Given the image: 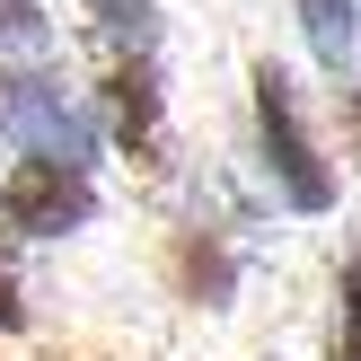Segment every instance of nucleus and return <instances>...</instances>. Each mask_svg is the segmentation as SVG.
<instances>
[{
  "instance_id": "f257e3e1",
  "label": "nucleus",
  "mask_w": 361,
  "mask_h": 361,
  "mask_svg": "<svg viewBox=\"0 0 361 361\" xmlns=\"http://www.w3.org/2000/svg\"><path fill=\"white\" fill-rule=\"evenodd\" d=\"M247 88H256V150H264L274 194L291 212H335V168H326V150H317L309 115H300V80L282 62H256Z\"/></svg>"
},
{
  "instance_id": "39448f33",
  "label": "nucleus",
  "mask_w": 361,
  "mask_h": 361,
  "mask_svg": "<svg viewBox=\"0 0 361 361\" xmlns=\"http://www.w3.org/2000/svg\"><path fill=\"white\" fill-rule=\"evenodd\" d=\"M106 123H115L133 150H159V71L150 62H123L106 80Z\"/></svg>"
},
{
  "instance_id": "1a4fd4ad",
  "label": "nucleus",
  "mask_w": 361,
  "mask_h": 361,
  "mask_svg": "<svg viewBox=\"0 0 361 361\" xmlns=\"http://www.w3.org/2000/svg\"><path fill=\"white\" fill-rule=\"evenodd\" d=\"M0 326H27V300H18V274H9V247H0Z\"/></svg>"
},
{
  "instance_id": "0eeeda50",
  "label": "nucleus",
  "mask_w": 361,
  "mask_h": 361,
  "mask_svg": "<svg viewBox=\"0 0 361 361\" xmlns=\"http://www.w3.org/2000/svg\"><path fill=\"white\" fill-rule=\"evenodd\" d=\"M326 361H361V264L335 274V335H326Z\"/></svg>"
},
{
  "instance_id": "7ed1b4c3",
  "label": "nucleus",
  "mask_w": 361,
  "mask_h": 361,
  "mask_svg": "<svg viewBox=\"0 0 361 361\" xmlns=\"http://www.w3.org/2000/svg\"><path fill=\"white\" fill-rule=\"evenodd\" d=\"M0 221L18 229V238H71V229L97 221V185L71 168H35V159H18L9 176H0Z\"/></svg>"
},
{
  "instance_id": "423d86ee",
  "label": "nucleus",
  "mask_w": 361,
  "mask_h": 361,
  "mask_svg": "<svg viewBox=\"0 0 361 361\" xmlns=\"http://www.w3.org/2000/svg\"><path fill=\"white\" fill-rule=\"evenodd\" d=\"M97 9V27L115 35V44H133V62H150V44H159V0H88Z\"/></svg>"
},
{
  "instance_id": "f03ea898",
  "label": "nucleus",
  "mask_w": 361,
  "mask_h": 361,
  "mask_svg": "<svg viewBox=\"0 0 361 361\" xmlns=\"http://www.w3.org/2000/svg\"><path fill=\"white\" fill-rule=\"evenodd\" d=\"M0 141H9L18 159H35V168L88 176V159H97V115H88L53 71H0Z\"/></svg>"
},
{
  "instance_id": "9d476101",
  "label": "nucleus",
  "mask_w": 361,
  "mask_h": 361,
  "mask_svg": "<svg viewBox=\"0 0 361 361\" xmlns=\"http://www.w3.org/2000/svg\"><path fill=\"white\" fill-rule=\"evenodd\" d=\"M335 97H344V133L361 141V80H344V88H335Z\"/></svg>"
},
{
  "instance_id": "20e7f679",
  "label": "nucleus",
  "mask_w": 361,
  "mask_h": 361,
  "mask_svg": "<svg viewBox=\"0 0 361 361\" xmlns=\"http://www.w3.org/2000/svg\"><path fill=\"white\" fill-rule=\"evenodd\" d=\"M291 9H300L309 53L335 71V80H353V62H361V0H291Z\"/></svg>"
},
{
  "instance_id": "6e6552de",
  "label": "nucleus",
  "mask_w": 361,
  "mask_h": 361,
  "mask_svg": "<svg viewBox=\"0 0 361 361\" xmlns=\"http://www.w3.org/2000/svg\"><path fill=\"white\" fill-rule=\"evenodd\" d=\"M44 35H53L44 0H0V53H44Z\"/></svg>"
}]
</instances>
